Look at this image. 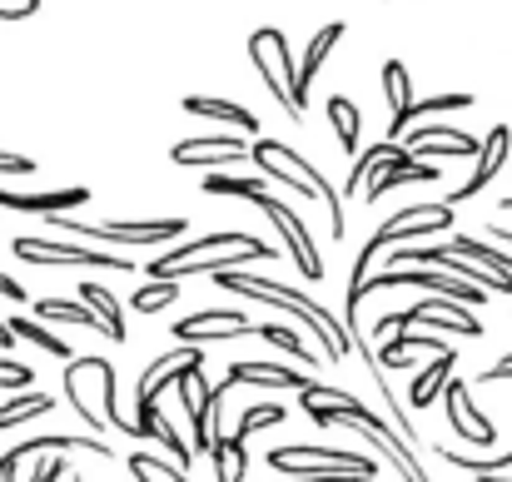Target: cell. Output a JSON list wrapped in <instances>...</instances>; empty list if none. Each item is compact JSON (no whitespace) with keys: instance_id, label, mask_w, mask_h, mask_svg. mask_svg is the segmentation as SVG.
Instances as JSON below:
<instances>
[{"instance_id":"obj_37","label":"cell","mask_w":512,"mask_h":482,"mask_svg":"<svg viewBox=\"0 0 512 482\" xmlns=\"http://www.w3.org/2000/svg\"><path fill=\"white\" fill-rule=\"evenodd\" d=\"M155 443H165V453L174 458V468H189V458H194V453H189V443H179V433H174L165 418H160V428H155Z\"/></svg>"},{"instance_id":"obj_34","label":"cell","mask_w":512,"mask_h":482,"mask_svg":"<svg viewBox=\"0 0 512 482\" xmlns=\"http://www.w3.org/2000/svg\"><path fill=\"white\" fill-rule=\"evenodd\" d=\"M478 105V95L473 90H448V95H428V100H413V110H408V120L413 115H453V110H473Z\"/></svg>"},{"instance_id":"obj_14","label":"cell","mask_w":512,"mask_h":482,"mask_svg":"<svg viewBox=\"0 0 512 482\" xmlns=\"http://www.w3.org/2000/svg\"><path fill=\"white\" fill-rule=\"evenodd\" d=\"M403 150H408L413 160H418V155H423V160H478L483 145H478L468 130H458V125H418Z\"/></svg>"},{"instance_id":"obj_29","label":"cell","mask_w":512,"mask_h":482,"mask_svg":"<svg viewBox=\"0 0 512 482\" xmlns=\"http://www.w3.org/2000/svg\"><path fill=\"white\" fill-rule=\"evenodd\" d=\"M289 418V408L284 403H249L244 413H239V423H234V443H249V433H259V428H279Z\"/></svg>"},{"instance_id":"obj_17","label":"cell","mask_w":512,"mask_h":482,"mask_svg":"<svg viewBox=\"0 0 512 482\" xmlns=\"http://www.w3.org/2000/svg\"><path fill=\"white\" fill-rule=\"evenodd\" d=\"M443 179V164H423V160H393V164H383V169H373L368 174V184H363V194H368V204H378L388 189H403V184H438Z\"/></svg>"},{"instance_id":"obj_30","label":"cell","mask_w":512,"mask_h":482,"mask_svg":"<svg viewBox=\"0 0 512 482\" xmlns=\"http://www.w3.org/2000/svg\"><path fill=\"white\" fill-rule=\"evenodd\" d=\"M35 319H50V323H85V328L105 333V323H100V314H95L90 304H70V299H40V304H35Z\"/></svg>"},{"instance_id":"obj_8","label":"cell","mask_w":512,"mask_h":482,"mask_svg":"<svg viewBox=\"0 0 512 482\" xmlns=\"http://www.w3.org/2000/svg\"><path fill=\"white\" fill-rule=\"evenodd\" d=\"M55 229H65L70 239H90V244H174L184 234V219H135V224H85L70 214H50Z\"/></svg>"},{"instance_id":"obj_41","label":"cell","mask_w":512,"mask_h":482,"mask_svg":"<svg viewBox=\"0 0 512 482\" xmlns=\"http://www.w3.org/2000/svg\"><path fill=\"white\" fill-rule=\"evenodd\" d=\"M279 482H373L363 473H299V478H279Z\"/></svg>"},{"instance_id":"obj_44","label":"cell","mask_w":512,"mask_h":482,"mask_svg":"<svg viewBox=\"0 0 512 482\" xmlns=\"http://www.w3.org/2000/svg\"><path fill=\"white\" fill-rule=\"evenodd\" d=\"M10 348H15V333H10V328H5V319H0V353H10Z\"/></svg>"},{"instance_id":"obj_23","label":"cell","mask_w":512,"mask_h":482,"mask_svg":"<svg viewBox=\"0 0 512 482\" xmlns=\"http://www.w3.org/2000/svg\"><path fill=\"white\" fill-rule=\"evenodd\" d=\"M438 458L453 463V468H463L473 482H512V448L508 453H493V458H468L458 448H438Z\"/></svg>"},{"instance_id":"obj_2","label":"cell","mask_w":512,"mask_h":482,"mask_svg":"<svg viewBox=\"0 0 512 482\" xmlns=\"http://www.w3.org/2000/svg\"><path fill=\"white\" fill-rule=\"evenodd\" d=\"M279 249L259 234H244V229H219V234H204L194 244H174L165 254L150 259V279H194V274H219V269H244V264H269Z\"/></svg>"},{"instance_id":"obj_16","label":"cell","mask_w":512,"mask_h":482,"mask_svg":"<svg viewBox=\"0 0 512 482\" xmlns=\"http://www.w3.org/2000/svg\"><path fill=\"white\" fill-rule=\"evenodd\" d=\"M508 150H512V130H508V125H493V130H488V140H483V150H478L473 174H468V179H463V184H458V189L443 199V204L453 209V204H468L473 194H483V189L493 184V174L508 164Z\"/></svg>"},{"instance_id":"obj_21","label":"cell","mask_w":512,"mask_h":482,"mask_svg":"<svg viewBox=\"0 0 512 482\" xmlns=\"http://www.w3.org/2000/svg\"><path fill=\"white\" fill-rule=\"evenodd\" d=\"M184 115H199V120H219V125H234V130H244L249 140H259V120H254V110H244V105H234V100L184 95Z\"/></svg>"},{"instance_id":"obj_24","label":"cell","mask_w":512,"mask_h":482,"mask_svg":"<svg viewBox=\"0 0 512 482\" xmlns=\"http://www.w3.org/2000/svg\"><path fill=\"white\" fill-rule=\"evenodd\" d=\"M453 363H458V353L453 348H443V353H433V363L413 378V388H408V408H428L438 393H443V383L453 378Z\"/></svg>"},{"instance_id":"obj_7","label":"cell","mask_w":512,"mask_h":482,"mask_svg":"<svg viewBox=\"0 0 512 482\" xmlns=\"http://www.w3.org/2000/svg\"><path fill=\"white\" fill-rule=\"evenodd\" d=\"M10 254H15L20 264H35V269L75 264V269H110V274H135V264H130L125 254H110V249H90V244L35 239V234H20V239H10Z\"/></svg>"},{"instance_id":"obj_46","label":"cell","mask_w":512,"mask_h":482,"mask_svg":"<svg viewBox=\"0 0 512 482\" xmlns=\"http://www.w3.org/2000/svg\"><path fill=\"white\" fill-rule=\"evenodd\" d=\"M70 482H85V478H75V473H70Z\"/></svg>"},{"instance_id":"obj_32","label":"cell","mask_w":512,"mask_h":482,"mask_svg":"<svg viewBox=\"0 0 512 482\" xmlns=\"http://www.w3.org/2000/svg\"><path fill=\"white\" fill-rule=\"evenodd\" d=\"M254 338H264V343L284 348V353H289V358H299V363H324V358H319V353L294 333V328H284V323H259V333H254Z\"/></svg>"},{"instance_id":"obj_40","label":"cell","mask_w":512,"mask_h":482,"mask_svg":"<svg viewBox=\"0 0 512 482\" xmlns=\"http://www.w3.org/2000/svg\"><path fill=\"white\" fill-rule=\"evenodd\" d=\"M40 164L30 160V155H10V150H0V174H35Z\"/></svg>"},{"instance_id":"obj_6","label":"cell","mask_w":512,"mask_h":482,"mask_svg":"<svg viewBox=\"0 0 512 482\" xmlns=\"http://www.w3.org/2000/svg\"><path fill=\"white\" fill-rule=\"evenodd\" d=\"M269 473L279 478H299V473H363V478L378 482V463L353 453V448H319V443H284V448H269Z\"/></svg>"},{"instance_id":"obj_13","label":"cell","mask_w":512,"mask_h":482,"mask_svg":"<svg viewBox=\"0 0 512 482\" xmlns=\"http://www.w3.org/2000/svg\"><path fill=\"white\" fill-rule=\"evenodd\" d=\"M438 398H443V408H448V423H453V433H458L468 448H493V443H498V428H493V423L478 413V403H473L468 383L448 378Z\"/></svg>"},{"instance_id":"obj_45","label":"cell","mask_w":512,"mask_h":482,"mask_svg":"<svg viewBox=\"0 0 512 482\" xmlns=\"http://www.w3.org/2000/svg\"><path fill=\"white\" fill-rule=\"evenodd\" d=\"M503 209H508V214H512V194H508V199H503Z\"/></svg>"},{"instance_id":"obj_20","label":"cell","mask_w":512,"mask_h":482,"mask_svg":"<svg viewBox=\"0 0 512 482\" xmlns=\"http://www.w3.org/2000/svg\"><path fill=\"white\" fill-rule=\"evenodd\" d=\"M383 100H388V110H393L383 140H398L403 125H408V110H413V85H408V65H403V60H383Z\"/></svg>"},{"instance_id":"obj_33","label":"cell","mask_w":512,"mask_h":482,"mask_svg":"<svg viewBox=\"0 0 512 482\" xmlns=\"http://www.w3.org/2000/svg\"><path fill=\"white\" fill-rule=\"evenodd\" d=\"M204 194H229V199H254V204H259L269 189H264L259 179H244V174H219V169H214V174L204 179Z\"/></svg>"},{"instance_id":"obj_10","label":"cell","mask_w":512,"mask_h":482,"mask_svg":"<svg viewBox=\"0 0 512 482\" xmlns=\"http://www.w3.org/2000/svg\"><path fill=\"white\" fill-rule=\"evenodd\" d=\"M254 209H264V214H269V224L284 234V244H289V259L299 264V274H304L309 284H319V279H324V259H319V244H314V234L304 229V219H299L289 204H279L274 194H264Z\"/></svg>"},{"instance_id":"obj_27","label":"cell","mask_w":512,"mask_h":482,"mask_svg":"<svg viewBox=\"0 0 512 482\" xmlns=\"http://www.w3.org/2000/svg\"><path fill=\"white\" fill-rule=\"evenodd\" d=\"M60 403L50 398V393H20V398H10V403H0V433L5 428H20V423H30V418H45V413H55Z\"/></svg>"},{"instance_id":"obj_43","label":"cell","mask_w":512,"mask_h":482,"mask_svg":"<svg viewBox=\"0 0 512 482\" xmlns=\"http://www.w3.org/2000/svg\"><path fill=\"white\" fill-rule=\"evenodd\" d=\"M0 294H5L10 304H25V299H30V294H25V284H15L10 274H0Z\"/></svg>"},{"instance_id":"obj_38","label":"cell","mask_w":512,"mask_h":482,"mask_svg":"<svg viewBox=\"0 0 512 482\" xmlns=\"http://www.w3.org/2000/svg\"><path fill=\"white\" fill-rule=\"evenodd\" d=\"M0 388H30V363L0 353Z\"/></svg>"},{"instance_id":"obj_1","label":"cell","mask_w":512,"mask_h":482,"mask_svg":"<svg viewBox=\"0 0 512 482\" xmlns=\"http://www.w3.org/2000/svg\"><path fill=\"white\" fill-rule=\"evenodd\" d=\"M214 284H219L224 294H239V299H254V304H269V309L294 314V319L309 328V338L319 343V358H324V363H348L353 338H348V328H343L319 299H309V294H299V289H289V284H274V279H264V274H249V269H219Z\"/></svg>"},{"instance_id":"obj_31","label":"cell","mask_w":512,"mask_h":482,"mask_svg":"<svg viewBox=\"0 0 512 482\" xmlns=\"http://www.w3.org/2000/svg\"><path fill=\"white\" fill-rule=\"evenodd\" d=\"M5 328H10L15 338L35 343V348H40V353H50V358H70V343H65L60 333H50L45 323H35V319H5Z\"/></svg>"},{"instance_id":"obj_9","label":"cell","mask_w":512,"mask_h":482,"mask_svg":"<svg viewBox=\"0 0 512 482\" xmlns=\"http://www.w3.org/2000/svg\"><path fill=\"white\" fill-rule=\"evenodd\" d=\"M448 229H453V209L448 204H403L388 224L373 229V244L383 254V249H398L408 239H428V234H448Z\"/></svg>"},{"instance_id":"obj_19","label":"cell","mask_w":512,"mask_h":482,"mask_svg":"<svg viewBox=\"0 0 512 482\" xmlns=\"http://www.w3.org/2000/svg\"><path fill=\"white\" fill-rule=\"evenodd\" d=\"M90 204V189L75 184V189H50V194H15V189H0V209L10 214H65V209H80Z\"/></svg>"},{"instance_id":"obj_22","label":"cell","mask_w":512,"mask_h":482,"mask_svg":"<svg viewBox=\"0 0 512 482\" xmlns=\"http://www.w3.org/2000/svg\"><path fill=\"white\" fill-rule=\"evenodd\" d=\"M339 40H343L339 20H329V25L309 40V50H304V60H299V75H294V85H299V95H304V100H309V85H314V75L324 70V60L334 55V45H339Z\"/></svg>"},{"instance_id":"obj_35","label":"cell","mask_w":512,"mask_h":482,"mask_svg":"<svg viewBox=\"0 0 512 482\" xmlns=\"http://www.w3.org/2000/svg\"><path fill=\"white\" fill-rule=\"evenodd\" d=\"M174 299H179V284L174 279H150V284H140L135 289V314H160V309H170Z\"/></svg>"},{"instance_id":"obj_3","label":"cell","mask_w":512,"mask_h":482,"mask_svg":"<svg viewBox=\"0 0 512 482\" xmlns=\"http://www.w3.org/2000/svg\"><path fill=\"white\" fill-rule=\"evenodd\" d=\"M65 398L70 408L100 433H120V438H140V428L130 418H120V403H115V363L110 358H70L65 363Z\"/></svg>"},{"instance_id":"obj_4","label":"cell","mask_w":512,"mask_h":482,"mask_svg":"<svg viewBox=\"0 0 512 482\" xmlns=\"http://www.w3.org/2000/svg\"><path fill=\"white\" fill-rule=\"evenodd\" d=\"M249 164H259L269 179H279V184H289V189H299V194L319 199V204H324V214H329V234H334V239L348 234L343 194L329 184V174H324V169H314L304 155H294L284 140H254V145H249Z\"/></svg>"},{"instance_id":"obj_42","label":"cell","mask_w":512,"mask_h":482,"mask_svg":"<svg viewBox=\"0 0 512 482\" xmlns=\"http://www.w3.org/2000/svg\"><path fill=\"white\" fill-rule=\"evenodd\" d=\"M478 383H512V353H503L493 368H483V373H478Z\"/></svg>"},{"instance_id":"obj_36","label":"cell","mask_w":512,"mask_h":482,"mask_svg":"<svg viewBox=\"0 0 512 482\" xmlns=\"http://www.w3.org/2000/svg\"><path fill=\"white\" fill-rule=\"evenodd\" d=\"M130 473H135V482H189L174 463L150 458V453H135V458H130Z\"/></svg>"},{"instance_id":"obj_15","label":"cell","mask_w":512,"mask_h":482,"mask_svg":"<svg viewBox=\"0 0 512 482\" xmlns=\"http://www.w3.org/2000/svg\"><path fill=\"white\" fill-rule=\"evenodd\" d=\"M170 160L184 164V169L244 164V160H249V140H234V135H194V140H179V145H174Z\"/></svg>"},{"instance_id":"obj_12","label":"cell","mask_w":512,"mask_h":482,"mask_svg":"<svg viewBox=\"0 0 512 482\" xmlns=\"http://www.w3.org/2000/svg\"><path fill=\"white\" fill-rule=\"evenodd\" d=\"M254 333H259V323H249L239 309H204V314H189V319L174 323V338L189 348H204L219 338H254Z\"/></svg>"},{"instance_id":"obj_5","label":"cell","mask_w":512,"mask_h":482,"mask_svg":"<svg viewBox=\"0 0 512 482\" xmlns=\"http://www.w3.org/2000/svg\"><path fill=\"white\" fill-rule=\"evenodd\" d=\"M249 60H254L264 90L284 105V115H289V120H304V105H309V100H304L299 85H294L299 60H294V50H289V40H284L279 25H259V30L249 35Z\"/></svg>"},{"instance_id":"obj_11","label":"cell","mask_w":512,"mask_h":482,"mask_svg":"<svg viewBox=\"0 0 512 482\" xmlns=\"http://www.w3.org/2000/svg\"><path fill=\"white\" fill-rule=\"evenodd\" d=\"M383 328L393 323V328H408V323H428V328H443V333H468V338H483V323H478V309H468V304H453V299H443V294H428L423 304H413V309H403V314H383Z\"/></svg>"},{"instance_id":"obj_28","label":"cell","mask_w":512,"mask_h":482,"mask_svg":"<svg viewBox=\"0 0 512 482\" xmlns=\"http://www.w3.org/2000/svg\"><path fill=\"white\" fill-rule=\"evenodd\" d=\"M209 458H214V482H244V473H249V448H244V443H234L229 433H224V438H214Z\"/></svg>"},{"instance_id":"obj_26","label":"cell","mask_w":512,"mask_h":482,"mask_svg":"<svg viewBox=\"0 0 512 482\" xmlns=\"http://www.w3.org/2000/svg\"><path fill=\"white\" fill-rule=\"evenodd\" d=\"M329 125H334L339 150L353 160V155H358V130H363V115H358V105H353L348 95H334V100H329Z\"/></svg>"},{"instance_id":"obj_39","label":"cell","mask_w":512,"mask_h":482,"mask_svg":"<svg viewBox=\"0 0 512 482\" xmlns=\"http://www.w3.org/2000/svg\"><path fill=\"white\" fill-rule=\"evenodd\" d=\"M40 10V0H0V20H30Z\"/></svg>"},{"instance_id":"obj_18","label":"cell","mask_w":512,"mask_h":482,"mask_svg":"<svg viewBox=\"0 0 512 482\" xmlns=\"http://www.w3.org/2000/svg\"><path fill=\"white\" fill-rule=\"evenodd\" d=\"M244 383H254V388H289V393H299L309 378H304L299 368H289V363H254V358L229 363L224 388H244Z\"/></svg>"},{"instance_id":"obj_25","label":"cell","mask_w":512,"mask_h":482,"mask_svg":"<svg viewBox=\"0 0 512 482\" xmlns=\"http://www.w3.org/2000/svg\"><path fill=\"white\" fill-rule=\"evenodd\" d=\"M80 304H90L100 323H105V338L110 343H125L130 338V328H125V314H120V299L105 289V284H80Z\"/></svg>"}]
</instances>
